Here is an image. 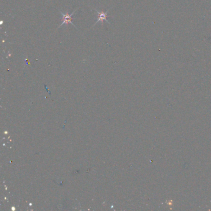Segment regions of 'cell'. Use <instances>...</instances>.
<instances>
[{
    "label": "cell",
    "instance_id": "cell-2",
    "mask_svg": "<svg viewBox=\"0 0 211 211\" xmlns=\"http://www.w3.org/2000/svg\"><path fill=\"white\" fill-rule=\"evenodd\" d=\"M110 9H111V8H110ZM110 9H109L108 11H107L106 12H99V11H97V10H95L96 12H97V14H98V19H97V21H96V22L94 24V25H93L92 27H94L95 25L96 24H97V23H99V22H101L102 24H103V23H104V21H106L107 22L109 23V24H110V22L109 21H108L107 20V14H108V11H109Z\"/></svg>",
    "mask_w": 211,
    "mask_h": 211
},
{
    "label": "cell",
    "instance_id": "cell-1",
    "mask_svg": "<svg viewBox=\"0 0 211 211\" xmlns=\"http://www.w3.org/2000/svg\"><path fill=\"white\" fill-rule=\"evenodd\" d=\"M76 11H77V9L74 10L71 14H69L68 12H66V13L65 14V13H63V12H62L61 11H59L61 13V14L62 16H63V19H62L63 22H62V23L61 24V25H59L58 27V29L61 27L62 26V25H63L64 24H65V25H68L69 24H71L73 25V26H74V27L76 28V25H75L73 23V22H72V19H73V15L74 14V13L76 12Z\"/></svg>",
    "mask_w": 211,
    "mask_h": 211
}]
</instances>
